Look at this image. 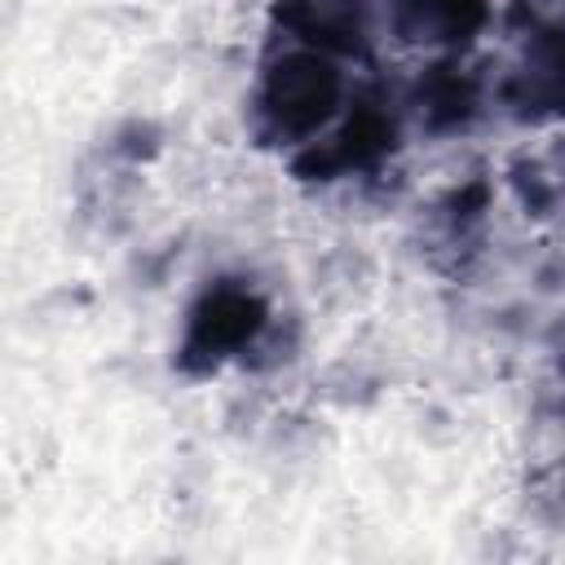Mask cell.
<instances>
[{
	"label": "cell",
	"instance_id": "cell-1",
	"mask_svg": "<svg viewBox=\"0 0 565 565\" xmlns=\"http://www.w3.org/2000/svg\"><path fill=\"white\" fill-rule=\"evenodd\" d=\"M340 93L344 79L327 53H287L265 71L256 88V132L265 141H309L331 124Z\"/></svg>",
	"mask_w": 565,
	"mask_h": 565
},
{
	"label": "cell",
	"instance_id": "cell-2",
	"mask_svg": "<svg viewBox=\"0 0 565 565\" xmlns=\"http://www.w3.org/2000/svg\"><path fill=\"white\" fill-rule=\"evenodd\" d=\"M265 300L243 287V282H216L207 287L190 318H185V335H181V353L177 362L185 371H212L221 366L230 353H238L243 344H252L265 327Z\"/></svg>",
	"mask_w": 565,
	"mask_h": 565
},
{
	"label": "cell",
	"instance_id": "cell-3",
	"mask_svg": "<svg viewBox=\"0 0 565 565\" xmlns=\"http://www.w3.org/2000/svg\"><path fill=\"white\" fill-rule=\"evenodd\" d=\"M393 31L419 44H463L486 22V0H388Z\"/></svg>",
	"mask_w": 565,
	"mask_h": 565
},
{
	"label": "cell",
	"instance_id": "cell-4",
	"mask_svg": "<svg viewBox=\"0 0 565 565\" xmlns=\"http://www.w3.org/2000/svg\"><path fill=\"white\" fill-rule=\"evenodd\" d=\"M393 146V119L371 102V106H358L353 119L340 128L335 141L322 146V154L313 150V163L322 159V172H340V168H371L384 150Z\"/></svg>",
	"mask_w": 565,
	"mask_h": 565
},
{
	"label": "cell",
	"instance_id": "cell-5",
	"mask_svg": "<svg viewBox=\"0 0 565 565\" xmlns=\"http://www.w3.org/2000/svg\"><path fill=\"white\" fill-rule=\"evenodd\" d=\"M472 106H477V88L455 66H437L419 84V110H424L428 128H455L472 115Z\"/></svg>",
	"mask_w": 565,
	"mask_h": 565
}]
</instances>
